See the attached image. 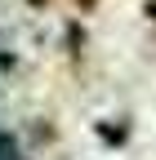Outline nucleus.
I'll list each match as a JSON object with an SVG mask.
<instances>
[{"label": "nucleus", "mask_w": 156, "mask_h": 160, "mask_svg": "<svg viewBox=\"0 0 156 160\" xmlns=\"http://www.w3.org/2000/svg\"><path fill=\"white\" fill-rule=\"evenodd\" d=\"M31 5H45V0H31Z\"/></svg>", "instance_id": "1"}]
</instances>
